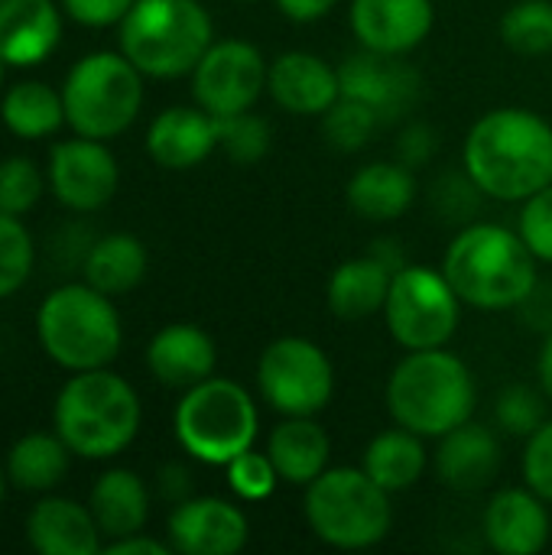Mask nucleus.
<instances>
[{
	"mask_svg": "<svg viewBox=\"0 0 552 555\" xmlns=\"http://www.w3.org/2000/svg\"><path fill=\"white\" fill-rule=\"evenodd\" d=\"M257 390L280 416H319L335 397V364L312 338L283 335L260 351Z\"/></svg>",
	"mask_w": 552,
	"mask_h": 555,
	"instance_id": "nucleus-11",
	"label": "nucleus"
},
{
	"mask_svg": "<svg viewBox=\"0 0 552 555\" xmlns=\"http://www.w3.org/2000/svg\"><path fill=\"white\" fill-rule=\"evenodd\" d=\"M42 198V169L29 156H7L0 163V211L26 215Z\"/></svg>",
	"mask_w": 552,
	"mask_h": 555,
	"instance_id": "nucleus-37",
	"label": "nucleus"
},
{
	"mask_svg": "<svg viewBox=\"0 0 552 555\" xmlns=\"http://www.w3.org/2000/svg\"><path fill=\"white\" fill-rule=\"evenodd\" d=\"M485 543L501 555H540L550 546V504L524 488H504L491 494L482 514Z\"/></svg>",
	"mask_w": 552,
	"mask_h": 555,
	"instance_id": "nucleus-17",
	"label": "nucleus"
},
{
	"mask_svg": "<svg viewBox=\"0 0 552 555\" xmlns=\"http://www.w3.org/2000/svg\"><path fill=\"white\" fill-rule=\"evenodd\" d=\"M550 403L552 400L543 393V387L511 384L495 403V420L508 436L530 439L550 420Z\"/></svg>",
	"mask_w": 552,
	"mask_h": 555,
	"instance_id": "nucleus-35",
	"label": "nucleus"
},
{
	"mask_svg": "<svg viewBox=\"0 0 552 555\" xmlns=\"http://www.w3.org/2000/svg\"><path fill=\"white\" fill-rule=\"evenodd\" d=\"M371 254H374L377 260H384L394 273H397L400 267L410 263V260L403 257V250H400V241H377V244L371 247Z\"/></svg>",
	"mask_w": 552,
	"mask_h": 555,
	"instance_id": "nucleus-47",
	"label": "nucleus"
},
{
	"mask_svg": "<svg viewBox=\"0 0 552 555\" xmlns=\"http://www.w3.org/2000/svg\"><path fill=\"white\" fill-rule=\"evenodd\" d=\"M218 150V117L198 104H176L153 117L146 130V153L169 172L202 166Z\"/></svg>",
	"mask_w": 552,
	"mask_h": 555,
	"instance_id": "nucleus-19",
	"label": "nucleus"
},
{
	"mask_svg": "<svg viewBox=\"0 0 552 555\" xmlns=\"http://www.w3.org/2000/svg\"><path fill=\"white\" fill-rule=\"evenodd\" d=\"M176 442L202 465H228L257 446L260 410L251 390L228 377H208L189 390L172 416Z\"/></svg>",
	"mask_w": 552,
	"mask_h": 555,
	"instance_id": "nucleus-8",
	"label": "nucleus"
},
{
	"mask_svg": "<svg viewBox=\"0 0 552 555\" xmlns=\"http://www.w3.org/2000/svg\"><path fill=\"white\" fill-rule=\"evenodd\" d=\"M462 169L488 198H530L552 182V124L530 107L482 114L465 137Z\"/></svg>",
	"mask_w": 552,
	"mask_h": 555,
	"instance_id": "nucleus-1",
	"label": "nucleus"
},
{
	"mask_svg": "<svg viewBox=\"0 0 552 555\" xmlns=\"http://www.w3.org/2000/svg\"><path fill=\"white\" fill-rule=\"evenodd\" d=\"M462 299L442 267L407 263L394 273L384 302V325L403 351L446 348L462 322Z\"/></svg>",
	"mask_w": 552,
	"mask_h": 555,
	"instance_id": "nucleus-10",
	"label": "nucleus"
},
{
	"mask_svg": "<svg viewBox=\"0 0 552 555\" xmlns=\"http://www.w3.org/2000/svg\"><path fill=\"white\" fill-rule=\"evenodd\" d=\"M390 280H394V270L384 260H377L371 250L338 263L325 286L329 312L342 322H361V319L384 312Z\"/></svg>",
	"mask_w": 552,
	"mask_h": 555,
	"instance_id": "nucleus-26",
	"label": "nucleus"
},
{
	"mask_svg": "<svg viewBox=\"0 0 552 555\" xmlns=\"http://www.w3.org/2000/svg\"><path fill=\"white\" fill-rule=\"evenodd\" d=\"M36 247L16 215L0 211V299L13 296L33 273Z\"/></svg>",
	"mask_w": 552,
	"mask_h": 555,
	"instance_id": "nucleus-36",
	"label": "nucleus"
},
{
	"mask_svg": "<svg viewBox=\"0 0 552 555\" xmlns=\"http://www.w3.org/2000/svg\"><path fill=\"white\" fill-rule=\"evenodd\" d=\"M26 540L39 555H94L104 550L101 527L88 504L42 498L26 517Z\"/></svg>",
	"mask_w": 552,
	"mask_h": 555,
	"instance_id": "nucleus-23",
	"label": "nucleus"
},
{
	"mask_svg": "<svg viewBox=\"0 0 552 555\" xmlns=\"http://www.w3.org/2000/svg\"><path fill=\"white\" fill-rule=\"evenodd\" d=\"M537 257L517 234L495 221L465 224L442 257V273L459 299L478 312L524 309L540 286Z\"/></svg>",
	"mask_w": 552,
	"mask_h": 555,
	"instance_id": "nucleus-2",
	"label": "nucleus"
},
{
	"mask_svg": "<svg viewBox=\"0 0 552 555\" xmlns=\"http://www.w3.org/2000/svg\"><path fill=\"white\" fill-rule=\"evenodd\" d=\"M381 127H384L381 117L368 104H361L355 98H345V94L322 114V137L338 153L364 150Z\"/></svg>",
	"mask_w": 552,
	"mask_h": 555,
	"instance_id": "nucleus-33",
	"label": "nucleus"
},
{
	"mask_svg": "<svg viewBox=\"0 0 552 555\" xmlns=\"http://www.w3.org/2000/svg\"><path fill=\"white\" fill-rule=\"evenodd\" d=\"M394 494H387L364 468H325L306 485V527L332 550L358 553L387 540L394 530Z\"/></svg>",
	"mask_w": 552,
	"mask_h": 555,
	"instance_id": "nucleus-7",
	"label": "nucleus"
},
{
	"mask_svg": "<svg viewBox=\"0 0 552 555\" xmlns=\"http://www.w3.org/2000/svg\"><path fill=\"white\" fill-rule=\"evenodd\" d=\"M146 367L156 384L169 390H189L215 377V367H218L215 338L192 322H169L150 338Z\"/></svg>",
	"mask_w": 552,
	"mask_h": 555,
	"instance_id": "nucleus-21",
	"label": "nucleus"
},
{
	"mask_svg": "<svg viewBox=\"0 0 552 555\" xmlns=\"http://www.w3.org/2000/svg\"><path fill=\"white\" fill-rule=\"evenodd\" d=\"M436 130L429 124H410L403 127L400 140H397V159L410 169L416 166H426L436 153Z\"/></svg>",
	"mask_w": 552,
	"mask_h": 555,
	"instance_id": "nucleus-42",
	"label": "nucleus"
},
{
	"mask_svg": "<svg viewBox=\"0 0 552 555\" xmlns=\"http://www.w3.org/2000/svg\"><path fill=\"white\" fill-rule=\"evenodd\" d=\"M7 481H10L7 472H0V504H3V494H7Z\"/></svg>",
	"mask_w": 552,
	"mask_h": 555,
	"instance_id": "nucleus-48",
	"label": "nucleus"
},
{
	"mask_svg": "<svg viewBox=\"0 0 552 555\" xmlns=\"http://www.w3.org/2000/svg\"><path fill=\"white\" fill-rule=\"evenodd\" d=\"M524 485L552 504V420H547L524 446Z\"/></svg>",
	"mask_w": 552,
	"mask_h": 555,
	"instance_id": "nucleus-40",
	"label": "nucleus"
},
{
	"mask_svg": "<svg viewBox=\"0 0 552 555\" xmlns=\"http://www.w3.org/2000/svg\"><path fill=\"white\" fill-rule=\"evenodd\" d=\"M270 143H273V130L260 114L241 111L231 117H218V150L231 163L254 166L270 153Z\"/></svg>",
	"mask_w": 552,
	"mask_h": 555,
	"instance_id": "nucleus-34",
	"label": "nucleus"
},
{
	"mask_svg": "<svg viewBox=\"0 0 552 555\" xmlns=\"http://www.w3.org/2000/svg\"><path fill=\"white\" fill-rule=\"evenodd\" d=\"M166 537L172 553L234 555L251 540L247 514L224 498H189L172 507Z\"/></svg>",
	"mask_w": 552,
	"mask_h": 555,
	"instance_id": "nucleus-15",
	"label": "nucleus"
},
{
	"mask_svg": "<svg viewBox=\"0 0 552 555\" xmlns=\"http://www.w3.org/2000/svg\"><path fill=\"white\" fill-rule=\"evenodd\" d=\"M270 62L247 39H215L192 68V98L215 117L254 111L267 91Z\"/></svg>",
	"mask_w": 552,
	"mask_h": 555,
	"instance_id": "nucleus-12",
	"label": "nucleus"
},
{
	"mask_svg": "<svg viewBox=\"0 0 552 555\" xmlns=\"http://www.w3.org/2000/svg\"><path fill=\"white\" fill-rule=\"evenodd\" d=\"M65 16L81 23V26H120V20L127 16V10L133 7V0H59Z\"/></svg>",
	"mask_w": 552,
	"mask_h": 555,
	"instance_id": "nucleus-41",
	"label": "nucleus"
},
{
	"mask_svg": "<svg viewBox=\"0 0 552 555\" xmlns=\"http://www.w3.org/2000/svg\"><path fill=\"white\" fill-rule=\"evenodd\" d=\"M72 449L62 442L59 433H29L7 452V478L20 491L46 494L59 488L68 475Z\"/></svg>",
	"mask_w": 552,
	"mask_h": 555,
	"instance_id": "nucleus-30",
	"label": "nucleus"
},
{
	"mask_svg": "<svg viewBox=\"0 0 552 555\" xmlns=\"http://www.w3.org/2000/svg\"><path fill=\"white\" fill-rule=\"evenodd\" d=\"M215 42V23L198 0H133L120 20V52L146 78L192 75Z\"/></svg>",
	"mask_w": 552,
	"mask_h": 555,
	"instance_id": "nucleus-6",
	"label": "nucleus"
},
{
	"mask_svg": "<svg viewBox=\"0 0 552 555\" xmlns=\"http://www.w3.org/2000/svg\"><path fill=\"white\" fill-rule=\"evenodd\" d=\"M3 81H7V62L0 59V88H3Z\"/></svg>",
	"mask_w": 552,
	"mask_h": 555,
	"instance_id": "nucleus-49",
	"label": "nucleus"
},
{
	"mask_svg": "<svg viewBox=\"0 0 552 555\" xmlns=\"http://www.w3.org/2000/svg\"><path fill=\"white\" fill-rule=\"evenodd\" d=\"M156 491H159V498L169 501L172 507L182 504V501H189V498H192V472H189L185 465H176V462L163 465V468L156 472Z\"/></svg>",
	"mask_w": 552,
	"mask_h": 555,
	"instance_id": "nucleus-43",
	"label": "nucleus"
},
{
	"mask_svg": "<svg viewBox=\"0 0 552 555\" xmlns=\"http://www.w3.org/2000/svg\"><path fill=\"white\" fill-rule=\"evenodd\" d=\"M36 335L42 351L75 374L107 367L124 345L117 306L91 283H65L52 289L36 312Z\"/></svg>",
	"mask_w": 552,
	"mask_h": 555,
	"instance_id": "nucleus-5",
	"label": "nucleus"
},
{
	"mask_svg": "<svg viewBox=\"0 0 552 555\" xmlns=\"http://www.w3.org/2000/svg\"><path fill=\"white\" fill-rule=\"evenodd\" d=\"M348 23L361 49L410 55L433 33L436 7L433 0H351Z\"/></svg>",
	"mask_w": 552,
	"mask_h": 555,
	"instance_id": "nucleus-16",
	"label": "nucleus"
},
{
	"mask_svg": "<svg viewBox=\"0 0 552 555\" xmlns=\"http://www.w3.org/2000/svg\"><path fill=\"white\" fill-rule=\"evenodd\" d=\"M267 455L280 481L293 488L312 485L332 459V439L316 416H283L267 436Z\"/></svg>",
	"mask_w": 552,
	"mask_h": 555,
	"instance_id": "nucleus-24",
	"label": "nucleus"
},
{
	"mask_svg": "<svg viewBox=\"0 0 552 555\" xmlns=\"http://www.w3.org/2000/svg\"><path fill=\"white\" fill-rule=\"evenodd\" d=\"M384 400L397 426L423 439H439L472 420L478 406V387L459 354L446 348H426L407 351L394 364Z\"/></svg>",
	"mask_w": 552,
	"mask_h": 555,
	"instance_id": "nucleus-3",
	"label": "nucleus"
},
{
	"mask_svg": "<svg viewBox=\"0 0 552 555\" xmlns=\"http://www.w3.org/2000/svg\"><path fill=\"white\" fill-rule=\"evenodd\" d=\"M361 468L387 491V494H403L413 485H420V478L429 468V452H426V439L394 426L377 433L361 459Z\"/></svg>",
	"mask_w": 552,
	"mask_h": 555,
	"instance_id": "nucleus-28",
	"label": "nucleus"
},
{
	"mask_svg": "<svg viewBox=\"0 0 552 555\" xmlns=\"http://www.w3.org/2000/svg\"><path fill=\"white\" fill-rule=\"evenodd\" d=\"M267 94L296 117H322L342 98L338 68L306 49L280 52L267 68Z\"/></svg>",
	"mask_w": 552,
	"mask_h": 555,
	"instance_id": "nucleus-18",
	"label": "nucleus"
},
{
	"mask_svg": "<svg viewBox=\"0 0 552 555\" xmlns=\"http://www.w3.org/2000/svg\"><path fill=\"white\" fill-rule=\"evenodd\" d=\"M501 39L517 55L552 52V0H517L501 16Z\"/></svg>",
	"mask_w": 552,
	"mask_h": 555,
	"instance_id": "nucleus-32",
	"label": "nucleus"
},
{
	"mask_svg": "<svg viewBox=\"0 0 552 555\" xmlns=\"http://www.w3.org/2000/svg\"><path fill=\"white\" fill-rule=\"evenodd\" d=\"M104 555H169L172 546L169 543H159L153 537H143V533H133V537H120V540H111L104 543Z\"/></svg>",
	"mask_w": 552,
	"mask_h": 555,
	"instance_id": "nucleus-45",
	"label": "nucleus"
},
{
	"mask_svg": "<svg viewBox=\"0 0 552 555\" xmlns=\"http://www.w3.org/2000/svg\"><path fill=\"white\" fill-rule=\"evenodd\" d=\"M537 380L543 387V393L552 400V328L543 338V348H540V358H537Z\"/></svg>",
	"mask_w": 552,
	"mask_h": 555,
	"instance_id": "nucleus-46",
	"label": "nucleus"
},
{
	"mask_svg": "<svg viewBox=\"0 0 552 555\" xmlns=\"http://www.w3.org/2000/svg\"><path fill=\"white\" fill-rule=\"evenodd\" d=\"M120 185V166L104 140H62L49 153V189L72 211L104 208Z\"/></svg>",
	"mask_w": 552,
	"mask_h": 555,
	"instance_id": "nucleus-14",
	"label": "nucleus"
},
{
	"mask_svg": "<svg viewBox=\"0 0 552 555\" xmlns=\"http://www.w3.org/2000/svg\"><path fill=\"white\" fill-rule=\"evenodd\" d=\"M143 72L124 52L78 59L62 85L65 124L78 137L114 140L133 127L143 107Z\"/></svg>",
	"mask_w": 552,
	"mask_h": 555,
	"instance_id": "nucleus-9",
	"label": "nucleus"
},
{
	"mask_svg": "<svg viewBox=\"0 0 552 555\" xmlns=\"http://www.w3.org/2000/svg\"><path fill=\"white\" fill-rule=\"evenodd\" d=\"M224 472H228V488H231V494H234L238 501H247V504L267 501V498L277 491V485H280V475H277V468H273L267 449H264V452H260V449L241 452L238 459H231V462L224 465Z\"/></svg>",
	"mask_w": 552,
	"mask_h": 555,
	"instance_id": "nucleus-38",
	"label": "nucleus"
},
{
	"mask_svg": "<svg viewBox=\"0 0 552 555\" xmlns=\"http://www.w3.org/2000/svg\"><path fill=\"white\" fill-rule=\"evenodd\" d=\"M433 468L439 481L459 494L485 491L501 472V439L491 426L462 423L452 433L439 436L433 452Z\"/></svg>",
	"mask_w": 552,
	"mask_h": 555,
	"instance_id": "nucleus-20",
	"label": "nucleus"
},
{
	"mask_svg": "<svg viewBox=\"0 0 552 555\" xmlns=\"http://www.w3.org/2000/svg\"><path fill=\"white\" fill-rule=\"evenodd\" d=\"M348 208L374 224L397 221L416 202V176L400 159H377L361 166L345 189Z\"/></svg>",
	"mask_w": 552,
	"mask_h": 555,
	"instance_id": "nucleus-25",
	"label": "nucleus"
},
{
	"mask_svg": "<svg viewBox=\"0 0 552 555\" xmlns=\"http://www.w3.org/2000/svg\"><path fill=\"white\" fill-rule=\"evenodd\" d=\"M146 270H150V254H146L143 241L127 231L98 237L81 260L85 283H91L94 289H101L107 296H124V293L137 289L143 283Z\"/></svg>",
	"mask_w": 552,
	"mask_h": 555,
	"instance_id": "nucleus-29",
	"label": "nucleus"
},
{
	"mask_svg": "<svg viewBox=\"0 0 552 555\" xmlns=\"http://www.w3.org/2000/svg\"><path fill=\"white\" fill-rule=\"evenodd\" d=\"M338 78L342 94L368 104L381 124L403 120L423 98V78L410 62H403V55L358 49L338 65Z\"/></svg>",
	"mask_w": 552,
	"mask_h": 555,
	"instance_id": "nucleus-13",
	"label": "nucleus"
},
{
	"mask_svg": "<svg viewBox=\"0 0 552 555\" xmlns=\"http://www.w3.org/2000/svg\"><path fill=\"white\" fill-rule=\"evenodd\" d=\"M0 120L13 137L23 140H42L52 137L65 124V101L62 91H55L46 81H16L3 91L0 101Z\"/></svg>",
	"mask_w": 552,
	"mask_h": 555,
	"instance_id": "nucleus-31",
	"label": "nucleus"
},
{
	"mask_svg": "<svg viewBox=\"0 0 552 555\" xmlns=\"http://www.w3.org/2000/svg\"><path fill=\"white\" fill-rule=\"evenodd\" d=\"M88 507L107 543L120 537H133L143 533L150 520V488L137 472L111 468L91 485Z\"/></svg>",
	"mask_w": 552,
	"mask_h": 555,
	"instance_id": "nucleus-27",
	"label": "nucleus"
},
{
	"mask_svg": "<svg viewBox=\"0 0 552 555\" xmlns=\"http://www.w3.org/2000/svg\"><path fill=\"white\" fill-rule=\"evenodd\" d=\"M338 7V0H277V10L293 20V23H316L325 20L332 10Z\"/></svg>",
	"mask_w": 552,
	"mask_h": 555,
	"instance_id": "nucleus-44",
	"label": "nucleus"
},
{
	"mask_svg": "<svg viewBox=\"0 0 552 555\" xmlns=\"http://www.w3.org/2000/svg\"><path fill=\"white\" fill-rule=\"evenodd\" d=\"M143 406L130 380L98 367L78 371L55 397L52 426L72 455L104 462L120 455L140 433Z\"/></svg>",
	"mask_w": 552,
	"mask_h": 555,
	"instance_id": "nucleus-4",
	"label": "nucleus"
},
{
	"mask_svg": "<svg viewBox=\"0 0 552 555\" xmlns=\"http://www.w3.org/2000/svg\"><path fill=\"white\" fill-rule=\"evenodd\" d=\"M517 234L540 263H552V182L521 202Z\"/></svg>",
	"mask_w": 552,
	"mask_h": 555,
	"instance_id": "nucleus-39",
	"label": "nucleus"
},
{
	"mask_svg": "<svg viewBox=\"0 0 552 555\" xmlns=\"http://www.w3.org/2000/svg\"><path fill=\"white\" fill-rule=\"evenodd\" d=\"M238 3H247V0H238Z\"/></svg>",
	"mask_w": 552,
	"mask_h": 555,
	"instance_id": "nucleus-50",
	"label": "nucleus"
},
{
	"mask_svg": "<svg viewBox=\"0 0 552 555\" xmlns=\"http://www.w3.org/2000/svg\"><path fill=\"white\" fill-rule=\"evenodd\" d=\"M62 3L0 0V59L16 68L39 65L62 39Z\"/></svg>",
	"mask_w": 552,
	"mask_h": 555,
	"instance_id": "nucleus-22",
	"label": "nucleus"
}]
</instances>
